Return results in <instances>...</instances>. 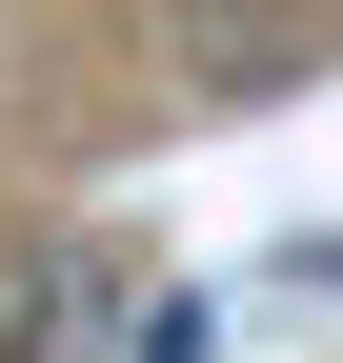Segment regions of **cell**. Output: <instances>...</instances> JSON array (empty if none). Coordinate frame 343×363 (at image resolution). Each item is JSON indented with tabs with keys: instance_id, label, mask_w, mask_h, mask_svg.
I'll return each mask as SVG.
<instances>
[{
	"instance_id": "cell-2",
	"label": "cell",
	"mask_w": 343,
	"mask_h": 363,
	"mask_svg": "<svg viewBox=\"0 0 343 363\" xmlns=\"http://www.w3.org/2000/svg\"><path fill=\"white\" fill-rule=\"evenodd\" d=\"M101 363H223V303H202V283H162V303H142Z\"/></svg>"
},
{
	"instance_id": "cell-1",
	"label": "cell",
	"mask_w": 343,
	"mask_h": 363,
	"mask_svg": "<svg viewBox=\"0 0 343 363\" xmlns=\"http://www.w3.org/2000/svg\"><path fill=\"white\" fill-rule=\"evenodd\" d=\"M0 363H101V262L0 242Z\"/></svg>"
}]
</instances>
